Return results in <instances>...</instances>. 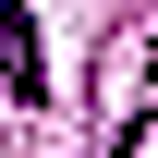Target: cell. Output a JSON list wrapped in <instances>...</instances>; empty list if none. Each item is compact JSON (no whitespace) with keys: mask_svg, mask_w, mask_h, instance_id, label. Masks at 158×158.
I'll return each mask as SVG.
<instances>
[{"mask_svg":"<svg viewBox=\"0 0 158 158\" xmlns=\"http://www.w3.org/2000/svg\"><path fill=\"white\" fill-rule=\"evenodd\" d=\"M0 85H12L24 110L49 98V61H37V12H24V0H0Z\"/></svg>","mask_w":158,"mask_h":158,"instance_id":"6da1fadb","label":"cell"},{"mask_svg":"<svg viewBox=\"0 0 158 158\" xmlns=\"http://www.w3.org/2000/svg\"><path fill=\"white\" fill-rule=\"evenodd\" d=\"M134 146H146V134H134V122H122V134H110V158H134Z\"/></svg>","mask_w":158,"mask_h":158,"instance_id":"7a4b0ae2","label":"cell"}]
</instances>
